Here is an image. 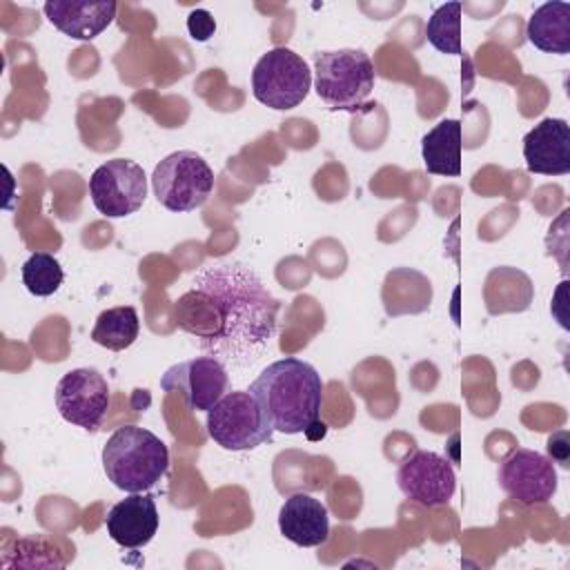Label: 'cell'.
I'll use <instances>...</instances> for the list:
<instances>
[{"instance_id": "cell-23", "label": "cell", "mask_w": 570, "mask_h": 570, "mask_svg": "<svg viewBox=\"0 0 570 570\" xmlns=\"http://www.w3.org/2000/svg\"><path fill=\"white\" fill-rule=\"evenodd\" d=\"M22 285L27 287L29 294L33 296H51L60 289L65 281L62 265L53 254L47 252H33L24 263H22Z\"/></svg>"}, {"instance_id": "cell-22", "label": "cell", "mask_w": 570, "mask_h": 570, "mask_svg": "<svg viewBox=\"0 0 570 570\" xmlns=\"http://www.w3.org/2000/svg\"><path fill=\"white\" fill-rule=\"evenodd\" d=\"M461 2H445L428 18V42L448 56L461 53Z\"/></svg>"}, {"instance_id": "cell-1", "label": "cell", "mask_w": 570, "mask_h": 570, "mask_svg": "<svg viewBox=\"0 0 570 570\" xmlns=\"http://www.w3.org/2000/svg\"><path fill=\"white\" fill-rule=\"evenodd\" d=\"M278 301L263 278L240 261H218L200 267L189 287L174 301L178 330L198 341L232 372L258 363L276 336Z\"/></svg>"}, {"instance_id": "cell-19", "label": "cell", "mask_w": 570, "mask_h": 570, "mask_svg": "<svg viewBox=\"0 0 570 570\" xmlns=\"http://www.w3.org/2000/svg\"><path fill=\"white\" fill-rule=\"evenodd\" d=\"M463 134L461 122L454 118L439 120L421 140V158L428 174L459 176L461 174Z\"/></svg>"}, {"instance_id": "cell-12", "label": "cell", "mask_w": 570, "mask_h": 570, "mask_svg": "<svg viewBox=\"0 0 570 570\" xmlns=\"http://www.w3.org/2000/svg\"><path fill=\"white\" fill-rule=\"evenodd\" d=\"M229 370L214 356H196L171 365L160 376V387L180 394L187 410L207 412L227 392Z\"/></svg>"}, {"instance_id": "cell-25", "label": "cell", "mask_w": 570, "mask_h": 570, "mask_svg": "<svg viewBox=\"0 0 570 570\" xmlns=\"http://www.w3.org/2000/svg\"><path fill=\"white\" fill-rule=\"evenodd\" d=\"M548 454L552 463H559L563 468L570 465V436L566 430H559L548 439Z\"/></svg>"}, {"instance_id": "cell-15", "label": "cell", "mask_w": 570, "mask_h": 570, "mask_svg": "<svg viewBox=\"0 0 570 570\" xmlns=\"http://www.w3.org/2000/svg\"><path fill=\"white\" fill-rule=\"evenodd\" d=\"M118 4L114 0H47L42 11L47 20L73 40L98 38L116 18Z\"/></svg>"}, {"instance_id": "cell-4", "label": "cell", "mask_w": 570, "mask_h": 570, "mask_svg": "<svg viewBox=\"0 0 570 570\" xmlns=\"http://www.w3.org/2000/svg\"><path fill=\"white\" fill-rule=\"evenodd\" d=\"M314 89L332 111H358L374 89V65L363 49L314 53Z\"/></svg>"}, {"instance_id": "cell-20", "label": "cell", "mask_w": 570, "mask_h": 570, "mask_svg": "<svg viewBox=\"0 0 570 570\" xmlns=\"http://www.w3.org/2000/svg\"><path fill=\"white\" fill-rule=\"evenodd\" d=\"M525 36L546 53H570V4L552 0L537 7L525 24Z\"/></svg>"}, {"instance_id": "cell-18", "label": "cell", "mask_w": 570, "mask_h": 570, "mask_svg": "<svg viewBox=\"0 0 570 570\" xmlns=\"http://www.w3.org/2000/svg\"><path fill=\"white\" fill-rule=\"evenodd\" d=\"M381 301L387 316L421 314L430 307L432 283L425 274L412 267H396L387 272L383 281Z\"/></svg>"}, {"instance_id": "cell-14", "label": "cell", "mask_w": 570, "mask_h": 570, "mask_svg": "<svg viewBox=\"0 0 570 570\" xmlns=\"http://www.w3.org/2000/svg\"><path fill=\"white\" fill-rule=\"evenodd\" d=\"M158 508L151 494L134 492L127 499L111 505L107 512L105 525L111 541H116L120 548L136 550L147 546L154 534L158 532Z\"/></svg>"}, {"instance_id": "cell-17", "label": "cell", "mask_w": 570, "mask_h": 570, "mask_svg": "<svg viewBox=\"0 0 570 570\" xmlns=\"http://www.w3.org/2000/svg\"><path fill=\"white\" fill-rule=\"evenodd\" d=\"M534 285L530 276L517 267H492L483 283V303L488 314H519L532 305Z\"/></svg>"}, {"instance_id": "cell-16", "label": "cell", "mask_w": 570, "mask_h": 570, "mask_svg": "<svg viewBox=\"0 0 570 570\" xmlns=\"http://www.w3.org/2000/svg\"><path fill=\"white\" fill-rule=\"evenodd\" d=\"M278 530L301 548L323 546L330 539V512L323 501L296 492L278 510Z\"/></svg>"}, {"instance_id": "cell-24", "label": "cell", "mask_w": 570, "mask_h": 570, "mask_svg": "<svg viewBox=\"0 0 570 570\" xmlns=\"http://www.w3.org/2000/svg\"><path fill=\"white\" fill-rule=\"evenodd\" d=\"M187 31L194 40L205 42L209 36H214L216 20L212 18V13L207 9H196L187 16Z\"/></svg>"}, {"instance_id": "cell-11", "label": "cell", "mask_w": 570, "mask_h": 570, "mask_svg": "<svg viewBox=\"0 0 570 570\" xmlns=\"http://www.w3.org/2000/svg\"><path fill=\"white\" fill-rule=\"evenodd\" d=\"M497 479L501 490L523 505L548 503L559 483L554 463L546 454L528 448L512 450L501 461Z\"/></svg>"}, {"instance_id": "cell-6", "label": "cell", "mask_w": 570, "mask_h": 570, "mask_svg": "<svg viewBox=\"0 0 570 570\" xmlns=\"http://www.w3.org/2000/svg\"><path fill=\"white\" fill-rule=\"evenodd\" d=\"M205 423L209 439L229 452L254 450L269 443L274 436V428L249 390L225 392L218 403L207 410Z\"/></svg>"}, {"instance_id": "cell-5", "label": "cell", "mask_w": 570, "mask_h": 570, "mask_svg": "<svg viewBox=\"0 0 570 570\" xmlns=\"http://www.w3.org/2000/svg\"><path fill=\"white\" fill-rule=\"evenodd\" d=\"M151 189L165 209L194 212L212 196L214 171L200 154L178 149L154 167Z\"/></svg>"}, {"instance_id": "cell-3", "label": "cell", "mask_w": 570, "mask_h": 570, "mask_svg": "<svg viewBox=\"0 0 570 570\" xmlns=\"http://www.w3.org/2000/svg\"><path fill=\"white\" fill-rule=\"evenodd\" d=\"M107 479L122 492H145L154 488L169 468L167 445L138 425L118 428L102 448Z\"/></svg>"}, {"instance_id": "cell-8", "label": "cell", "mask_w": 570, "mask_h": 570, "mask_svg": "<svg viewBox=\"0 0 570 570\" xmlns=\"http://www.w3.org/2000/svg\"><path fill=\"white\" fill-rule=\"evenodd\" d=\"M89 196L94 207L107 218L136 214L147 198L145 169L129 158L107 160L91 174Z\"/></svg>"}, {"instance_id": "cell-13", "label": "cell", "mask_w": 570, "mask_h": 570, "mask_svg": "<svg viewBox=\"0 0 570 570\" xmlns=\"http://www.w3.org/2000/svg\"><path fill=\"white\" fill-rule=\"evenodd\" d=\"M523 158L532 174L566 176L570 171V127L563 118H543L523 136Z\"/></svg>"}, {"instance_id": "cell-10", "label": "cell", "mask_w": 570, "mask_h": 570, "mask_svg": "<svg viewBox=\"0 0 570 570\" xmlns=\"http://www.w3.org/2000/svg\"><path fill=\"white\" fill-rule=\"evenodd\" d=\"M399 490L423 508L448 505L456 490L452 463L432 450H414L396 470Z\"/></svg>"}, {"instance_id": "cell-21", "label": "cell", "mask_w": 570, "mask_h": 570, "mask_svg": "<svg viewBox=\"0 0 570 570\" xmlns=\"http://www.w3.org/2000/svg\"><path fill=\"white\" fill-rule=\"evenodd\" d=\"M138 330L140 323L136 307L118 305L98 314L91 330V341L105 350L122 352L134 345V341L138 338Z\"/></svg>"}, {"instance_id": "cell-2", "label": "cell", "mask_w": 570, "mask_h": 570, "mask_svg": "<svg viewBox=\"0 0 570 570\" xmlns=\"http://www.w3.org/2000/svg\"><path fill=\"white\" fill-rule=\"evenodd\" d=\"M323 379L303 358L285 356L269 363L249 385L274 432L301 434L321 419Z\"/></svg>"}, {"instance_id": "cell-9", "label": "cell", "mask_w": 570, "mask_h": 570, "mask_svg": "<svg viewBox=\"0 0 570 570\" xmlns=\"http://www.w3.org/2000/svg\"><path fill=\"white\" fill-rule=\"evenodd\" d=\"M58 414L87 432H96L109 410V385L94 367H76L62 374L56 385Z\"/></svg>"}, {"instance_id": "cell-7", "label": "cell", "mask_w": 570, "mask_h": 570, "mask_svg": "<svg viewBox=\"0 0 570 570\" xmlns=\"http://www.w3.org/2000/svg\"><path fill=\"white\" fill-rule=\"evenodd\" d=\"M312 89L307 62L287 47H274L258 58L252 71L254 98L276 111L298 107Z\"/></svg>"}]
</instances>
